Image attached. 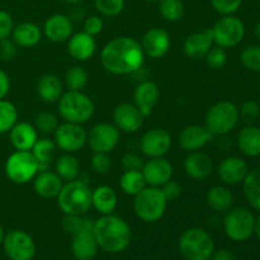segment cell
Here are the masks:
<instances>
[{
	"label": "cell",
	"instance_id": "1",
	"mask_svg": "<svg viewBox=\"0 0 260 260\" xmlns=\"http://www.w3.org/2000/svg\"><path fill=\"white\" fill-rule=\"evenodd\" d=\"M102 66L113 75H131L142 69L145 53L141 43L128 36L109 41L101 52Z\"/></svg>",
	"mask_w": 260,
	"mask_h": 260
},
{
	"label": "cell",
	"instance_id": "2",
	"mask_svg": "<svg viewBox=\"0 0 260 260\" xmlns=\"http://www.w3.org/2000/svg\"><path fill=\"white\" fill-rule=\"evenodd\" d=\"M93 234L99 249L109 254L126 250L132 240V230L126 220L119 216L104 215L94 221Z\"/></svg>",
	"mask_w": 260,
	"mask_h": 260
},
{
	"label": "cell",
	"instance_id": "3",
	"mask_svg": "<svg viewBox=\"0 0 260 260\" xmlns=\"http://www.w3.org/2000/svg\"><path fill=\"white\" fill-rule=\"evenodd\" d=\"M56 198L65 216H84L91 208V189L80 179L66 182Z\"/></svg>",
	"mask_w": 260,
	"mask_h": 260
},
{
	"label": "cell",
	"instance_id": "4",
	"mask_svg": "<svg viewBox=\"0 0 260 260\" xmlns=\"http://www.w3.org/2000/svg\"><path fill=\"white\" fill-rule=\"evenodd\" d=\"M168 200L161 188L146 185L139 194L135 196V215L146 223H155L164 217L168 208Z\"/></svg>",
	"mask_w": 260,
	"mask_h": 260
},
{
	"label": "cell",
	"instance_id": "5",
	"mask_svg": "<svg viewBox=\"0 0 260 260\" xmlns=\"http://www.w3.org/2000/svg\"><path fill=\"white\" fill-rule=\"evenodd\" d=\"M178 248L185 260H210L215 251V241L203 229L190 228L180 235Z\"/></svg>",
	"mask_w": 260,
	"mask_h": 260
},
{
	"label": "cell",
	"instance_id": "6",
	"mask_svg": "<svg viewBox=\"0 0 260 260\" xmlns=\"http://www.w3.org/2000/svg\"><path fill=\"white\" fill-rule=\"evenodd\" d=\"M95 107L83 91L69 90L58 99V112L65 122L84 124L93 117Z\"/></svg>",
	"mask_w": 260,
	"mask_h": 260
},
{
	"label": "cell",
	"instance_id": "7",
	"mask_svg": "<svg viewBox=\"0 0 260 260\" xmlns=\"http://www.w3.org/2000/svg\"><path fill=\"white\" fill-rule=\"evenodd\" d=\"M239 119L238 107L229 101H221L207 111L205 126L213 136H225L238 126Z\"/></svg>",
	"mask_w": 260,
	"mask_h": 260
},
{
	"label": "cell",
	"instance_id": "8",
	"mask_svg": "<svg viewBox=\"0 0 260 260\" xmlns=\"http://www.w3.org/2000/svg\"><path fill=\"white\" fill-rule=\"evenodd\" d=\"M254 223L255 216L245 207L230 208L222 221L226 236L236 243H243L253 236Z\"/></svg>",
	"mask_w": 260,
	"mask_h": 260
},
{
	"label": "cell",
	"instance_id": "9",
	"mask_svg": "<svg viewBox=\"0 0 260 260\" xmlns=\"http://www.w3.org/2000/svg\"><path fill=\"white\" fill-rule=\"evenodd\" d=\"M5 174L14 184H27L38 174V161L30 151H18L8 156L5 161Z\"/></svg>",
	"mask_w": 260,
	"mask_h": 260
},
{
	"label": "cell",
	"instance_id": "10",
	"mask_svg": "<svg viewBox=\"0 0 260 260\" xmlns=\"http://www.w3.org/2000/svg\"><path fill=\"white\" fill-rule=\"evenodd\" d=\"M213 42L222 48L238 46L245 36V25L240 18L235 15H222L212 28Z\"/></svg>",
	"mask_w": 260,
	"mask_h": 260
},
{
	"label": "cell",
	"instance_id": "11",
	"mask_svg": "<svg viewBox=\"0 0 260 260\" xmlns=\"http://www.w3.org/2000/svg\"><path fill=\"white\" fill-rule=\"evenodd\" d=\"M53 141L57 149L65 154H74L80 151L88 144V132L85 131L83 124L65 122L58 124L56 131L53 132Z\"/></svg>",
	"mask_w": 260,
	"mask_h": 260
},
{
	"label": "cell",
	"instance_id": "12",
	"mask_svg": "<svg viewBox=\"0 0 260 260\" xmlns=\"http://www.w3.org/2000/svg\"><path fill=\"white\" fill-rule=\"evenodd\" d=\"M3 249L10 260H32L36 255V243L23 230H12L5 234Z\"/></svg>",
	"mask_w": 260,
	"mask_h": 260
},
{
	"label": "cell",
	"instance_id": "13",
	"mask_svg": "<svg viewBox=\"0 0 260 260\" xmlns=\"http://www.w3.org/2000/svg\"><path fill=\"white\" fill-rule=\"evenodd\" d=\"M119 129L111 123H98L91 127L88 134V144L93 152L109 154L119 142Z\"/></svg>",
	"mask_w": 260,
	"mask_h": 260
},
{
	"label": "cell",
	"instance_id": "14",
	"mask_svg": "<svg viewBox=\"0 0 260 260\" xmlns=\"http://www.w3.org/2000/svg\"><path fill=\"white\" fill-rule=\"evenodd\" d=\"M173 145L172 135L164 128H151L145 132L140 141V150L147 159L162 157Z\"/></svg>",
	"mask_w": 260,
	"mask_h": 260
},
{
	"label": "cell",
	"instance_id": "15",
	"mask_svg": "<svg viewBox=\"0 0 260 260\" xmlns=\"http://www.w3.org/2000/svg\"><path fill=\"white\" fill-rule=\"evenodd\" d=\"M142 175L147 185L161 188L173 177V165L169 160L162 157H152L142 165Z\"/></svg>",
	"mask_w": 260,
	"mask_h": 260
},
{
	"label": "cell",
	"instance_id": "16",
	"mask_svg": "<svg viewBox=\"0 0 260 260\" xmlns=\"http://www.w3.org/2000/svg\"><path fill=\"white\" fill-rule=\"evenodd\" d=\"M170 45V36L167 30L161 28H150L144 35L141 41V47L144 50L145 56L150 58H161L169 52Z\"/></svg>",
	"mask_w": 260,
	"mask_h": 260
},
{
	"label": "cell",
	"instance_id": "17",
	"mask_svg": "<svg viewBox=\"0 0 260 260\" xmlns=\"http://www.w3.org/2000/svg\"><path fill=\"white\" fill-rule=\"evenodd\" d=\"M144 114L135 104L122 103L116 107L113 112L114 126L126 134H135L144 124Z\"/></svg>",
	"mask_w": 260,
	"mask_h": 260
},
{
	"label": "cell",
	"instance_id": "18",
	"mask_svg": "<svg viewBox=\"0 0 260 260\" xmlns=\"http://www.w3.org/2000/svg\"><path fill=\"white\" fill-rule=\"evenodd\" d=\"M212 137L213 135L208 131L206 126L189 124L180 131L178 144L187 152L200 151L208 142H211Z\"/></svg>",
	"mask_w": 260,
	"mask_h": 260
},
{
	"label": "cell",
	"instance_id": "19",
	"mask_svg": "<svg viewBox=\"0 0 260 260\" xmlns=\"http://www.w3.org/2000/svg\"><path fill=\"white\" fill-rule=\"evenodd\" d=\"M249 173L245 160L238 156H229L220 162L217 169L218 178L226 185H236L244 182Z\"/></svg>",
	"mask_w": 260,
	"mask_h": 260
},
{
	"label": "cell",
	"instance_id": "20",
	"mask_svg": "<svg viewBox=\"0 0 260 260\" xmlns=\"http://www.w3.org/2000/svg\"><path fill=\"white\" fill-rule=\"evenodd\" d=\"M159 99V86L154 81L142 80L135 89L134 104L140 109L144 117H149L152 113Z\"/></svg>",
	"mask_w": 260,
	"mask_h": 260
},
{
	"label": "cell",
	"instance_id": "21",
	"mask_svg": "<svg viewBox=\"0 0 260 260\" xmlns=\"http://www.w3.org/2000/svg\"><path fill=\"white\" fill-rule=\"evenodd\" d=\"M213 43L215 42H213L212 29L207 28L202 32L192 33L188 36L183 43V50L189 58L200 60V58L206 57L208 51L213 47Z\"/></svg>",
	"mask_w": 260,
	"mask_h": 260
},
{
	"label": "cell",
	"instance_id": "22",
	"mask_svg": "<svg viewBox=\"0 0 260 260\" xmlns=\"http://www.w3.org/2000/svg\"><path fill=\"white\" fill-rule=\"evenodd\" d=\"M74 30L73 20L69 15L65 14H53L43 24V35L51 41V42L60 43L65 42L71 37Z\"/></svg>",
	"mask_w": 260,
	"mask_h": 260
},
{
	"label": "cell",
	"instance_id": "23",
	"mask_svg": "<svg viewBox=\"0 0 260 260\" xmlns=\"http://www.w3.org/2000/svg\"><path fill=\"white\" fill-rule=\"evenodd\" d=\"M184 172L194 180L207 179L213 173L212 157L201 151L189 152L184 160Z\"/></svg>",
	"mask_w": 260,
	"mask_h": 260
},
{
	"label": "cell",
	"instance_id": "24",
	"mask_svg": "<svg viewBox=\"0 0 260 260\" xmlns=\"http://www.w3.org/2000/svg\"><path fill=\"white\" fill-rule=\"evenodd\" d=\"M12 146L18 151H30L38 140V131L28 122H17L9 132Z\"/></svg>",
	"mask_w": 260,
	"mask_h": 260
},
{
	"label": "cell",
	"instance_id": "25",
	"mask_svg": "<svg viewBox=\"0 0 260 260\" xmlns=\"http://www.w3.org/2000/svg\"><path fill=\"white\" fill-rule=\"evenodd\" d=\"M96 42L94 36L89 35L86 32H78L75 35H71L68 40V52L74 60L76 61H86L93 57L95 52Z\"/></svg>",
	"mask_w": 260,
	"mask_h": 260
},
{
	"label": "cell",
	"instance_id": "26",
	"mask_svg": "<svg viewBox=\"0 0 260 260\" xmlns=\"http://www.w3.org/2000/svg\"><path fill=\"white\" fill-rule=\"evenodd\" d=\"M99 250L93 230H83L73 235L71 253L76 260H93Z\"/></svg>",
	"mask_w": 260,
	"mask_h": 260
},
{
	"label": "cell",
	"instance_id": "27",
	"mask_svg": "<svg viewBox=\"0 0 260 260\" xmlns=\"http://www.w3.org/2000/svg\"><path fill=\"white\" fill-rule=\"evenodd\" d=\"M62 185L63 180L55 172H50V170L38 172V174L33 179V189L36 194L46 200H52L57 197Z\"/></svg>",
	"mask_w": 260,
	"mask_h": 260
},
{
	"label": "cell",
	"instance_id": "28",
	"mask_svg": "<svg viewBox=\"0 0 260 260\" xmlns=\"http://www.w3.org/2000/svg\"><path fill=\"white\" fill-rule=\"evenodd\" d=\"M117 205H118V197L113 188L108 185H99L91 190V207L101 216L113 213Z\"/></svg>",
	"mask_w": 260,
	"mask_h": 260
},
{
	"label": "cell",
	"instance_id": "29",
	"mask_svg": "<svg viewBox=\"0 0 260 260\" xmlns=\"http://www.w3.org/2000/svg\"><path fill=\"white\" fill-rule=\"evenodd\" d=\"M12 41L19 47H35L42 38V30L32 22H23L14 25L12 30Z\"/></svg>",
	"mask_w": 260,
	"mask_h": 260
},
{
	"label": "cell",
	"instance_id": "30",
	"mask_svg": "<svg viewBox=\"0 0 260 260\" xmlns=\"http://www.w3.org/2000/svg\"><path fill=\"white\" fill-rule=\"evenodd\" d=\"M208 208L216 213H226L234 203V194L226 185H213L206 194Z\"/></svg>",
	"mask_w": 260,
	"mask_h": 260
},
{
	"label": "cell",
	"instance_id": "31",
	"mask_svg": "<svg viewBox=\"0 0 260 260\" xmlns=\"http://www.w3.org/2000/svg\"><path fill=\"white\" fill-rule=\"evenodd\" d=\"M238 147L241 154L248 157L260 156V128L246 126L239 132Z\"/></svg>",
	"mask_w": 260,
	"mask_h": 260
},
{
	"label": "cell",
	"instance_id": "32",
	"mask_svg": "<svg viewBox=\"0 0 260 260\" xmlns=\"http://www.w3.org/2000/svg\"><path fill=\"white\" fill-rule=\"evenodd\" d=\"M37 93L45 103H56L63 94V83L52 74H46L38 80Z\"/></svg>",
	"mask_w": 260,
	"mask_h": 260
},
{
	"label": "cell",
	"instance_id": "33",
	"mask_svg": "<svg viewBox=\"0 0 260 260\" xmlns=\"http://www.w3.org/2000/svg\"><path fill=\"white\" fill-rule=\"evenodd\" d=\"M56 150H57V146H56L53 140H37V142L35 144L33 149L30 150V152H32L33 156H35L36 160L38 161V169H40V172L48 170V167H50V164L53 161V159H55Z\"/></svg>",
	"mask_w": 260,
	"mask_h": 260
},
{
	"label": "cell",
	"instance_id": "34",
	"mask_svg": "<svg viewBox=\"0 0 260 260\" xmlns=\"http://www.w3.org/2000/svg\"><path fill=\"white\" fill-rule=\"evenodd\" d=\"M55 173L65 182L75 180L80 175V162L74 155L63 154L56 159Z\"/></svg>",
	"mask_w": 260,
	"mask_h": 260
},
{
	"label": "cell",
	"instance_id": "35",
	"mask_svg": "<svg viewBox=\"0 0 260 260\" xmlns=\"http://www.w3.org/2000/svg\"><path fill=\"white\" fill-rule=\"evenodd\" d=\"M244 194L254 210L260 211V168L249 170L243 182Z\"/></svg>",
	"mask_w": 260,
	"mask_h": 260
},
{
	"label": "cell",
	"instance_id": "36",
	"mask_svg": "<svg viewBox=\"0 0 260 260\" xmlns=\"http://www.w3.org/2000/svg\"><path fill=\"white\" fill-rule=\"evenodd\" d=\"M146 185L141 170H124L119 178V187L122 192L132 197L139 194Z\"/></svg>",
	"mask_w": 260,
	"mask_h": 260
},
{
	"label": "cell",
	"instance_id": "37",
	"mask_svg": "<svg viewBox=\"0 0 260 260\" xmlns=\"http://www.w3.org/2000/svg\"><path fill=\"white\" fill-rule=\"evenodd\" d=\"M17 122V107L7 99H0V134H8Z\"/></svg>",
	"mask_w": 260,
	"mask_h": 260
},
{
	"label": "cell",
	"instance_id": "38",
	"mask_svg": "<svg viewBox=\"0 0 260 260\" xmlns=\"http://www.w3.org/2000/svg\"><path fill=\"white\" fill-rule=\"evenodd\" d=\"M89 75L81 66H73L65 74V85L69 90L81 91L88 85Z\"/></svg>",
	"mask_w": 260,
	"mask_h": 260
},
{
	"label": "cell",
	"instance_id": "39",
	"mask_svg": "<svg viewBox=\"0 0 260 260\" xmlns=\"http://www.w3.org/2000/svg\"><path fill=\"white\" fill-rule=\"evenodd\" d=\"M159 12L167 22H178L184 15V5L182 0H160Z\"/></svg>",
	"mask_w": 260,
	"mask_h": 260
},
{
	"label": "cell",
	"instance_id": "40",
	"mask_svg": "<svg viewBox=\"0 0 260 260\" xmlns=\"http://www.w3.org/2000/svg\"><path fill=\"white\" fill-rule=\"evenodd\" d=\"M94 221L85 218L84 216H65L63 218V229L66 233L75 235L83 230H93Z\"/></svg>",
	"mask_w": 260,
	"mask_h": 260
},
{
	"label": "cell",
	"instance_id": "41",
	"mask_svg": "<svg viewBox=\"0 0 260 260\" xmlns=\"http://www.w3.org/2000/svg\"><path fill=\"white\" fill-rule=\"evenodd\" d=\"M240 60L248 70L260 73V45H251L244 48Z\"/></svg>",
	"mask_w": 260,
	"mask_h": 260
},
{
	"label": "cell",
	"instance_id": "42",
	"mask_svg": "<svg viewBox=\"0 0 260 260\" xmlns=\"http://www.w3.org/2000/svg\"><path fill=\"white\" fill-rule=\"evenodd\" d=\"M94 5L99 14L112 18L123 12L124 0H94Z\"/></svg>",
	"mask_w": 260,
	"mask_h": 260
},
{
	"label": "cell",
	"instance_id": "43",
	"mask_svg": "<svg viewBox=\"0 0 260 260\" xmlns=\"http://www.w3.org/2000/svg\"><path fill=\"white\" fill-rule=\"evenodd\" d=\"M35 127L42 134H53L58 127V119L51 112H41L35 119Z\"/></svg>",
	"mask_w": 260,
	"mask_h": 260
},
{
	"label": "cell",
	"instance_id": "44",
	"mask_svg": "<svg viewBox=\"0 0 260 260\" xmlns=\"http://www.w3.org/2000/svg\"><path fill=\"white\" fill-rule=\"evenodd\" d=\"M205 58L208 68L213 69V70H220L228 62V55L225 52V48L220 47V46L211 48Z\"/></svg>",
	"mask_w": 260,
	"mask_h": 260
},
{
	"label": "cell",
	"instance_id": "45",
	"mask_svg": "<svg viewBox=\"0 0 260 260\" xmlns=\"http://www.w3.org/2000/svg\"><path fill=\"white\" fill-rule=\"evenodd\" d=\"M213 9L221 15H233L241 7L243 0H210Z\"/></svg>",
	"mask_w": 260,
	"mask_h": 260
},
{
	"label": "cell",
	"instance_id": "46",
	"mask_svg": "<svg viewBox=\"0 0 260 260\" xmlns=\"http://www.w3.org/2000/svg\"><path fill=\"white\" fill-rule=\"evenodd\" d=\"M90 165L91 169L96 174H107L111 170L112 160L108 156V154H104V152H94L90 159Z\"/></svg>",
	"mask_w": 260,
	"mask_h": 260
},
{
	"label": "cell",
	"instance_id": "47",
	"mask_svg": "<svg viewBox=\"0 0 260 260\" xmlns=\"http://www.w3.org/2000/svg\"><path fill=\"white\" fill-rule=\"evenodd\" d=\"M239 114L245 122H254L260 116V107L256 102L246 101L239 108Z\"/></svg>",
	"mask_w": 260,
	"mask_h": 260
},
{
	"label": "cell",
	"instance_id": "48",
	"mask_svg": "<svg viewBox=\"0 0 260 260\" xmlns=\"http://www.w3.org/2000/svg\"><path fill=\"white\" fill-rule=\"evenodd\" d=\"M14 28V22H13L12 15L5 10L0 9V41L7 40Z\"/></svg>",
	"mask_w": 260,
	"mask_h": 260
},
{
	"label": "cell",
	"instance_id": "49",
	"mask_svg": "<svg viewBox=\"0 0 260 260\" xmlns=\"http://www.w3.org/2000/svg\"><path fill=\"white\" fill-rule=\"evenodd\" d=\"M121 162L123 170H141L145 161L136 152H127L126 155H123Z\"/></svg>",
	"mask_w": 260,
	"mask_h": 260
},
{
	"label": "cell",
	"instance_id": "50",
	"mask_svg": "<svg viewBox=\"0 0 260 260\" xmlns=\"http://www.w3.org/2000/svg\"><path fill=\"white\" fill-rule=\"evenodd\" d=\"M104 27V23L99 15H90L84 20V32L89 33V35L94 36L102 33Z\"/></svg>",
	"mask_w": 260,
	"mask_h": 260
},
{
	"label": "cell",
	"instance_id": "51",
	"mask_svg": "<svg viewBox=\"0 0 260 260\" xmlns=\"http://www.w3.org/2000/svg\"><path fill=\"white\" fill-rule=\"evenodd\" d=\"M161 190L162 193H164L165 198L168 200V202L177 201L178 198L182 196V185H180L178 182H175V180H172V179L162 185Z\"/></svg>",
	"mask_w": 260,
	"mask_h": 260
},
{
	"label": "cell",
	"instance_id": "52",
	"mask_svg": "<svg viewBox=\"0 0 260 260\" xmlns=\"http://www.w3.org/2000/svg\"><path fill=\"white\" fill-rule=\"evenodd\" d=\"M17 55V45L10 40L0 41V60L12 61Z\"/></svg>",
	"mask_w": 260,
	"mask_h": 260
},
{
	"label": "cell",
	"instance_id": "53",
	"mask_svg": "<svg viewBox=\"0 0 260 260\" xmlns=\"http://www.w3.org/2000/svg\"><path fill=\"white\" fill-rule=\"evenodd\" d=\"M10 90V79L5 71L0 70V99H5Z\"/></svg>",
	"mask_w": 260,
	"mask_h": 260
},
{
	"label": "cell",
	"instance_id": "54",
	"mask_svg": "<svg viewBox=\"0 0 260 260\" xmlns=\"http://www.w3.org/2000/svg\"><path fill=\"white\" fill-rule=\"evenodd\" d=\"M210 260H239L238 255L229 249H220L213 251Z\"/></svg>",
	"mask_w": 260,
	"mask_h": 260
},
{
	"label": "cell",
	"instance_id": "55",
	"mask_svg": "<svg viewBox=\"0 0 260 260\" xmlns=\"http://www.w3.org/2000/svg\"><path fill=\"white\" fill-rule=\"evenodd\" d=\"M254 234H255L256 238L260 240V215L255 218V223H254Z\"/></svg>",
	"mask_w": 260,
	"mask_h": 260
},
{
	"label": "cell",
	"instance_id": "56",
	"mask_svg": "<svg viewBox=\"0 0 260 260\" xmlns=\"http://www.w3.org/2000/svg\"><path fill=\"white\" fill-rule=\"evenodd\" d=\"M254 33H255V37L258 38V41L260 42V22L256 23L255 29H254Z\"/></svg>",
	"mask_w": 260,
	"mask_h": 260
},
{
	"label": "cell",
	"instance_id": "57",
	"mask_svg": "<svg viewBox=\"0 0 260 260\" xmlns=\"http://www.w3.org/2000/svg\"><path fill=\"white\" fill-rule=\"evenodd\" d=\"M4 236H5L4 229H3V226L0 225V246L3 245V241H4Z\"/></svg>",
	"mask_w": 260,
	"mask_h": 260
},
{
	"label": "cell",
	"instance_id": "58",
	"mask_svg": "<svg viewBox=\"0 0 260 260\" xmlns=\"http://www.w3.org/2000/svg\"><path fill=\"white\" fill-rule=\"evenodd\" d=\"M63 2L69 3V4H79V3L84 2V0H63Z\"/></svg>",
	"mask_w": 260,
	"mask_h": 260
},
{
	"label": "cell",
	"instance_id": "59",
	"mask_svg": "<svg viewBox=\"0 0 260 260\" xmlns=\"http://www.w3.org/2000/svg\"><path fill=\"white\" fill-rule=\"evenodd\" d=\"M144 2H146V3H159L160 0H144Z\"/></svg>",
	"mask_w": 260,
	"mask_h": 260
}]
</instances>
